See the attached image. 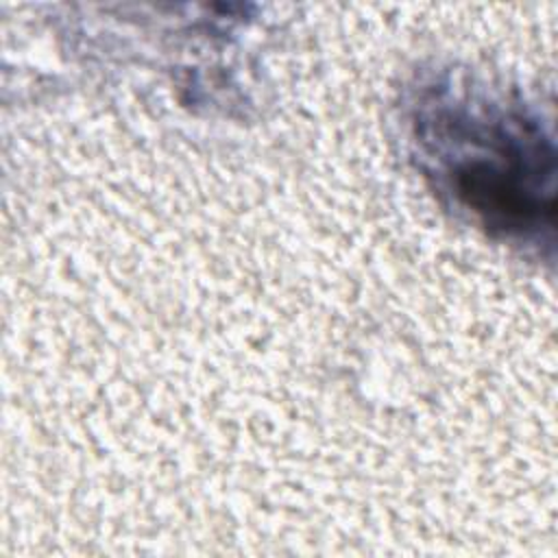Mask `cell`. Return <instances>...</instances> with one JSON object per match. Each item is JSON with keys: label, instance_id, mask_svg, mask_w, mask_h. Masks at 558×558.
I'll use <instances>...</instances> for the list:
<instances>
[{"label": "cell", "instance_id": "obj_1", "mask_svg": "<svg viewBox=\"0 0 558 558\" xmlns=\"http://www.w3.org/2000/svg\"><path fill=\"white\" fill-rule=\"evenodd\" d=\"M414 124L440 185L484 227L527 235L549 222L551 142L525 111L438 89L421 98Z\"/></svg>", "mask_w": 558, "mask_h": 558}]
</instances>
